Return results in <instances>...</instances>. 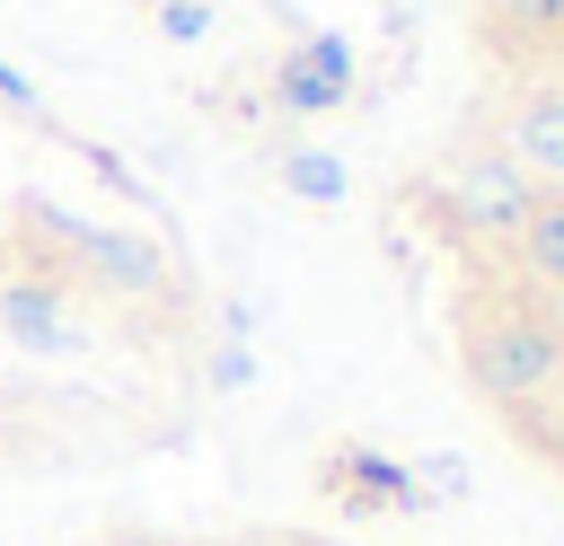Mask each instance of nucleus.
I'll use <instances>...</instances> for the list:
<instances>
[{"label":"nucleus","mask_w":564,"mask_h":546,"mask_svg":"<svg viewBox=\"0 0 564 546\" xmlns=\"http://www.w3.org/2000/svg\"><path fill=\"white\" fill-rule=\"evenodd\" d=\"M458 370L485 405L529 414L564 396V326L529 299H467L458 317Z\"/></svg>","instance_id":"f257e3e1"},{"label":"nucleus","mask_w":564,"mask_h":546,"mask_svg":"<svg viewBox=\"0 0 564 546\" xmlns=\"http://www.w3.org/2000/svg\"><path fill=\"white\" fill-rule=\"evenodd\" d=\"M538 194H546V185H538L529 167H511L502 150H476V159L449 167V220H458L467 238H502V247H511L520 220L538 211Z\"/></svg>","instance_id":"f03ea898"},{"label":"nucleus","mask_w":564,"mask_h":546,"mask_svg":"<svg viewBox=\"0 0 564 546\" xmlns=\"http://www.w3.org/2000/svg\"><path fill=\"white\" fill-rule=\"evenodd\" d=\"M62 264H79V282H97V291H115V299H141V291H167V255H159V238H141V229H62Z\"/></svg>","instance_id":"7ed1b4c3"},{"label":"nucleus","mask_w":564,"mask_h":546,"mask_svg":"<svg viewBox=\"0 0 564 546\" xmlns=\"http://www.w3.org/2000/svg\"><path fill=\"white\" fill-rule=\"evenodd\" d=\"M264 88H273L282 114H335V106H352V44L344 35H300L264 70Z\"/></svg>","instance_id":"20e7f679"},{"label":"nucleus","mask_w":564,"mask_h":546,"mask_svg":"<svg viewBox=\"0 0 564 546\" xmlns=\"http://www.w3.org/2000/svg\"><path fill=\"white\" fill-rule=\"evenodd\" d=\"M317 493L344 502V511H414V502H423V493H414V467L388 458V449H370V440H335V449L317 458Z\"/></svg>","instance_id":"39448f33"},{"label":"nucleus","mask_w":564,"mask_h":546,"mask_svg":"<svg viewBox=\"0 0 564 546\" xmlns=\"http://www.w3.org/2000/svg\"><path fill=\"white\" fill-rule=\"evenodd\" d=\"M502 159H511V167H529L546 194H564V88H555V79H546V88H529V97L511 106Z\"/></svg>","instance_id":"423d86ee"},{"label":"nucleus","mask_w":564,"mask_h":546,"mask_svg":"<svg viewBox=\"0 0 564 546\" xmlns=\"http://www.w3.org/2000/svg\"><path fill=\"white\" fill-rule=\"evenodd\" d=\"M0 326L26 352H79V326L62 317V282H0Z\"/></svg>","instance_id":"0eeeda50"},{"label":"nucleus","mask_w":564,"mask_h":546,"mask_svg":"<svg viewBox=\"0 0 564 546\" xmlns=\"http://www.w3.org/2000/svg\"><path fill=\"white\" fill-rule=\"evenodd\" d=\"M476 26L502 53H555L564 44V0H476Z\"/></svg>","instance_id":"6e6552de"},{"label":"nucleus","mask_w":564,"mask_h":546,"mask_svg":"<svg viewBox=\"0 0 564 546\" xmlns=\"http://www.w3.org/2000/svg\"><path fill=\"white\" fill-rule=\"evenodd\" d=\"M511 255H520V264H529L546 291H564V194H538V211L520 220Z\"/></svg>","instance_id":"1a4fd4ad"},{"label":"nucleus","mask_w":564,"mask_h":546,"mask_svg":"<svg viewBox=\"0 0 564 546\" xmlns=\"http://www.w3.org/2000/svg\"><path fill=\"white\" fill-rule=\"evenodd\" d=\"M273 176H282V194H300V203H317V211H335V203L352 194V176H344L326 150H282Z\"/></svg>","instance_id":"9d476101"},{"label":"nucleus","mask_w":564,"mask_h":546,"mask_svg":"<svg viewBox=\"0 0 564 546\" xmlns=\"http://www.w3.org/2000/svg\"><path fill=\"white\" fill-rule=\"evenodd\" d=\"M150 26H159L167 44H203V35L220 26V0H150Z\"/></svg>","instance_id":"9b49d317"},{"label":"nucleus","mask_w":564,"mask_h":546,"mask_svg":"<svg viewBox=\"0 0 564 546\" xmlns=\"http://www.w3.org/2000/svg\"><path fill=\"white\" fill-rule=\"evenodd\" d=\"M511 432H520L529 458H546V467L564 476V405H529V414H511Z\"/></svg>","instance_id":"f8f14e48"},{"label":"nucleus","mask_w":564,"mask_h":546,"mask_svg":"<svg viewBox=\"0 0 564 546\" xmlns=\"http://www.w3.org/2000/svg\"><path fill=\"white\" fill-rule=\"evenodd\" d=\"M414 493L423 502H467V458H449V449L414 458Z\"/></svg>","instance_id":"ddd939ff"},{"label":"nucleus","mask_w":564,"mask_h":546,"mask_svg":"<svg viewBox=\"0 0 564 546\" xmlns=\"http://www.w3.org/2000/svg\"><path fill=\"white\" fill-rule=\"evenodd\" d=\"M0 106H9V114H26V123H44V97H35V79H26V70H9V62H0Z\"/></svg>","instance_id":"4468645a"},{"label":"nucleus","mask_w":564,"mask_h":546,"mask_svg":"<svg viewBox=\"0 0 564 546\" xmlns=\"http://www.w3.org/2000/svg\"><path fill=\"white\" fill-rule=\"evenodd\" d=\"M256 379V352L247 343H220V361H212V387H247Z\"/></svg>","instance_id":"2eb2a0df"}]
</instances>
